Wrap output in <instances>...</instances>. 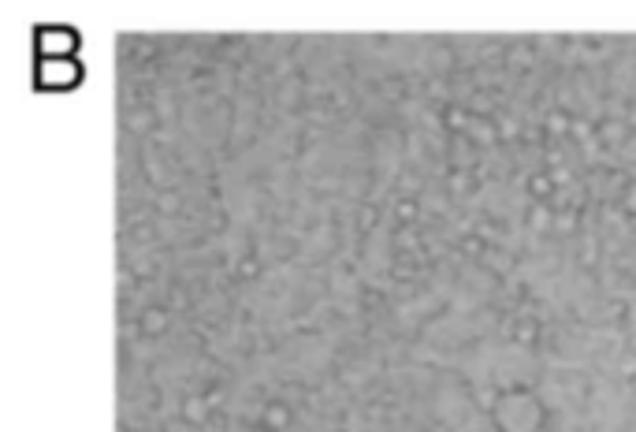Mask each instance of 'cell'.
Wrapping results in <instances>:
<instances>
[{
	"instance_id": "cell-1",
	"label": "cell",
	"mask_w": 636,
	"mask_h": 432,
	"mask_svg": "<svg viewBox=\"0 0 636 432\" xmlns=\"http://www.w3.org/2000/svg\"><path fill=\"white\" fill-rule=\"evenodd\" d=\"M78 75H82V68L75 60H45L41 68H38V79L45 82V86H75L78 82Z\"/></svg>"
},
{
	"instance_id": "cell-2",
	"label": "cell",
	"mask_w": 636,
	"mask_h": 432,
	"mask_svg": "<svg viewBox=\"0 0 636 432\" xmlns=\"http://www.w3.org/2000/svg\"><path fill=\"white\" fill-rule=\"evenodd\" d=\"M38 45H41L45 60H63L71 49H75V34L71 30H41Z\"/></svg>"
}]
</instances>
